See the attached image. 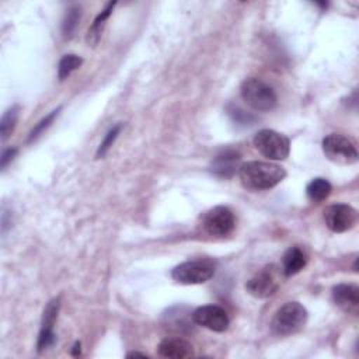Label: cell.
Returning a JSON list of instances; mask_svg holds the SVG:
<instances>
[{
  "mask_svg": "<svg viewBox=\"0 0 359 359\" xmlns=\"http://www.w3.org/2000/svg\"><path fill=\"white\" fill-rule=\"evenodd\" d=\"M238 177L244 188L265 191L276 187L286 177V171L275 163L247 161L238 167Z\"/></svg>",
  "mask_w": 359,
  "mask_h": 359,
  "instance_id": "cell-1",
  "label": "cell"
},
{
  "mask_svg": "<svg viewBox=\"0 0 359 359\" xmlns=\"http://www.w3.org/2000/svg\"><path fill=\"white\" fill-rule=\"evenodd\" d=\"M307 317V310L299 302H287L275 311L271 330L279 337L296 334L306 325Z\"/></svg>",
  "mask_w": 359,
  "mask_h": 359,
  "instance_id": "cell-2",
  "label": "cell"
},
{
  "mask_svg": "<svg viewBox=\"0 0 359 359\" xmlns=\"http://www.w3.org/2000/svg\"><path fill=\"white\" fill-rule=\"evenodd\" d=\"M240 95L255 111H271L278 104L273 88L257 77H248L241 83Z\"/></svg>",
  "mask_w": 359,
  "mask_h": 359,
  "instance_id": "cell-3",
  "label": "cell"
},
{
  "mask_svg": "<svg viewBox=\"0 0 359 359\" xmlns=\"http://www.w3.org/2000/svg\"><path fill=\"white\" fill-rule=\"evenodd\" d=\"M216 272V262L210 258H201L185 261L171 271V278L182 285L205 283L213 278Z\"/></svg>",
  "mask_w": 359,
  "mask_h": 359,
  "instance_id": "cell-4",
  "label": "cell"
},
{
  "mask_svg": "<svg viewBox=\"0 0 359 359\" xmlns=\"http://www.w3.org/2000/svg\"><path fill=\"white\" fill-rule=\"evenodd\" d=\"M321 146L325 157L332 163L348 165L358 161V150L355 142L341 133L327 135L323 139Z\"/></svg>",
  "mask_w": 359,
  "mask_h": 359,
  "instance_id": "cell-5",
  "label": "cell"
},
{
  "mask_svg": "<svg viewBox=\"0 0 359 359\" xmlns=\"http://www.w3.org/2000/svg\"><path fill=\"white\" fill-rule=\"evenodd\" d=\"M255 149L269 160H285L290 151L289 139L272 129H261L254 135Z\"/></svg>",
  "mask_w": 359,
  "mask_h": 359,
  "instance_id": "cell-6",
  "label": "cell"
},
{
  "mask_svg": "<svg viewBox=\"0 0 359 359\" xmlns=\"http://www.w3.org/2000/svg\"><path fill=\"white\" fill-rule=\"evenodd\" d=\"M280 285V269L276 265H266L245 283V290L257 297L266 299L276 293Z\"/></svg>",
  "mask_w": 359,
  "mask_h": 359,
  "instance_id": "cell-7",
  "label": "cell"
},
{
  "mask_svg": "<svg viewBox=\"0 0 359 359\" xmlns=\"http://www.w3.org/2000/svg\"><path fill=\"white\" fill-rule=\"evenodd\" d=\"M202 227L212 237L229 236L236 227L234 213L227 206H215L203 215Z\"/></svg>",
  "mask_w": 359,
  "mask_h": 359,
  "instance_id": "cell-8",
  "label": "cell"
},
{
  "mask_svg": "<svg viewBox=\"0 0 359 359\" xmlns=\"http://www.w3.org/2000/svg\"><path fill=\"white\" fill-rule=\"evenodd\" d=\"M324 222L334 233L351 230L358 222V212L346 203H334L324 209Z\"/></svg>",
  "mask_w": 359,
  "mask_h": 359,
  "instance_id": "cell-9",
  "label": "cell"
},
{
  "mask_svg": "<svg viewBox=\"0 0 359 359\" xmlns=\"http://www.w3.org/2000/svg\"><path fill=\"white\" fill-rule=\"evenodd\" d=\"M192 320L195 324L215 332H223L230 325V318L227 311L216 304H206V306L198 307L192 313Z\"/></svg>",
  "mask_w": 359,
  "mask_h": 359,
  "instance_id": "cell-10",
  "label": "cell"
},
{
  "mask_svg": "<svg viewBox=\"0 0 359 359\" xmlns=\"http://www.w3.org/2000/svg\"><path fill=\"white\" fill-rule=\"evenodd\" d=\"M59 307H60V299L55 297L52 299L42 314V323H41V331H39V337H38V352H42L45 349H48L49 346H52L56 341V335L53 332V325L55 321L57 318V313H59Z\"/></svg>",
  "mask_w": 359,
  "mask_h": 359,
  "instance_id": "cell-11",
  "label": "cell"
},
{
  "mask_svg": "<svg viewBox=\"0 0 359 359\" xmlns=\"http://www.w3.org/2000/svg\"><path fill=\"white\" fill-rule=\"evenodd\" d=\"M332 300L342 311L356 314L359 309V287L351 283H339L332 287Z\"/></svg>",
  "mask_w": 359,
  "mask_h": 359,
  "instance_id": "cell-12",
  "label": "cell"
},
{
  "mask_svg": "<svg viewBox=\"0 0 359 359\" xmlns=\"http://www.w3.org/2000/svg\"><path fill=\"white\" fill-rule=\"evenodd\" d=\"M240 154L234 150H226L217 154L210 163V172L220 178H230L238 170Z\"/></svg>",
  "mask_w": 359,
  "mask_h": 359,
  "instance_id": "cell-13",
  "label": "cell"
},
{
  "mask_svg": "<svg viewBox=\"0 0 359 359\" xmlns=\"http://www.w3.org/2000/svg\"><path fill=\"white\" fill-rule=\"evenodd\" d=\"M157 352L161 358L182 359V358L192 356L194 348L188 341H185L182 338H164L158 344Z\"/></svg>",
  "mask_w": 359,
  "mask_h": 359,
  "instance_id": "cell-14",
  "label": "cell"
},
{
  "mask_svg": "<svg viewBox=\"0 0 359 359\" xmlns=\"http://www.w3.org/2000/svg\"><path fill=\"white\" fill-rule=\"evenodd\" d=\"M307 264L306 254L299 247H290L282 258V272L285 276H292L300 272Z\"/></svg>",
  "mask_w": 359,
  "mask_h": 359,
  "instance_id": "cell-15",
  "label": "cell"
},
{
  "mask_svg": "<svg viewBox=\"0 0 359 359\" xmlns=\"http://www.w3.org/2000/svg\"><path fill=\"white\" fill-rule=\"evenodd\" d=\"M116 1H109L105 8L94 18L91 27L88 28V32H87V36H86V42L90 45V46H95L101 38V34H102V29H104V25H105V21L108 20V17L111 15L114 7H115Z\"/></svg>",
  "mask_w": 359,
  "mask_h": 359,
  "instance_id": "cell-16",
  "label": "cell"
},
{
  "mask_svg": "<svg viewBox=\"0 0 359 359\" xmlns=\"http://www.w3.org/2000/svg\"><path fill=\"white\" fill-rule=\"evenodd\" d=\"M332 191L331 184L325 178H314L311 180L306 187V194L310 201L313 202H321L330 196Z\"/></svg>",
  "mask_w": 359,
  "mask_h": 359,
  "instance_id": "cell-17",
  "label": "cell"
},
{
  "mask_svg": "<svg viewBox=\"0 0 359 359\" xmlns=\"http://www.w3.org/2000/svg\"><path fill=\"white\" fill-rule=\"evenodd\" d=\"M18 115H20V107L14 105L11 108H8L0 121V135H1V140H6L11 132L15 128V123L18 121Z\"/></svg>",
  "mask_w": 359,
  "mask_h": 359,
  "instance_id": "cell-18",
  "label": "cell"
},
{
  "mask_svg": "<svg viewBox=\"0 0 359 359\" xmlns=\"http://www.w3.org/2000/svg\"><path fill=\"white\" fill-rule=\"evenodd\" d=\"M83 63V59L77 55H73V53H69V55H65L60 62H59V66H57V76H59V80H65L66 77H69L76 69H79Z\"/></svg>",
  "mask_w": 359,
  "mask_h": 359,
  "instance_id": "cell-19",
  "label": "cell"
},
{
  "mask_svg": "<svg viewBox=\"0 0 359 359\" xmlns=\"http://www.w3.org/2000/svg\"><path fill=\"white\" fill-rule=\"evenodd\" d=\"M80 20V7L73 6L67 10L63 24H62V32L65 35V38H70L77 27V22Z\"/></svg>",
  "mask_w": 359,
  "mask_h": 359,
  "instance_id": "cell-20",
  "label": "cell"
},
{
  "mask_svg": "<svg viewBox=\"0 0 359 359\" xmlns=\"http://www.w3.org/2000/svg\"><path fill=\"white\" fill-rule=\"evenodd\" d=\"M121 128H122V125L119 123V125H115L112 129L108 130V133L105 135L104 140L100 143V146H98V149H97V153H95V157H97V158H101V157H104V156L107 154V151L109 150V147L112 146V143L115 142V139L118 137V135H119V132H121Z\"/></svg>",
  "mask_w": 359,
  "mask_h": 359,
  "instance_id": "cell-21",
  "label": "cell"
},
{
  "mask_svg": "<svg viewBox=\"0 0 359 359\" xmlns=\"http://www.w3.org/2000/svg\"><path fill=\"white\" fill-rule=\"evenodd\" d=\"M59 111H60V107L57 108V109H55V111H52L49 115H46L43 119H41L36 125H35V128L31 130V133H29V136H28V142H32V140H35L52 122H53V119L57 116V114H59Z\"/></svg>",
  "mask_w": 359,
  "mask_h": 359,
  "instance_id": "cell-22",
  "label": "cell"
},
{
  "mask_svg": "<svg viewBox=\"0 0 359 359\" xmlns=\"http://www.w3.org/2000/svg\"><path fill=\"white\" fill-rule=\"evenodd\" d=\"M15 154H17V149L15 147H8V149L3 150L1 157H0V167H1V170H4L7 167V164L14 158Z\"/></svg>",
  "mask_w": 359,
  "mask_h": 359,
  "instance_id": "cell-23",
  "label": "cell"
},
{
  "mask_svg": "<svg viewBox=\"0 0 359 359\" xmlns=\"http://www.w3.org/2000/svg\"><path fill=\"white\" fill-rule=\"evenodd\" d=\"M80 342L77 341V342H74V345H73V348H72V355L73 356H79L80 355Z\"/></svg>",
  "mask_w": 359,
  "mask_h": 359,
  "instance_id": "cell-24",
  "label": "cell"
},
{
  "mask_svg": "<svg viewBox=\"0 0 359 359\" xmlns=\"http://www.w3.org/2000/svg\"><path fill=\"white\" fill-rule=\"evenodd\" d=\"M133 356H142V358H146L147 355H146V353H140V352H130V353H128V358H133Z\"/></svg>",
  "mask_w": 359,
  "mask_h": 359,
  "instance_id": "cell-25",
  "label": "cell"
}]
</instances>
